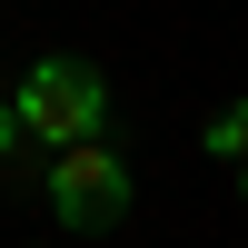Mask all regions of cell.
<instances>
[{
    "label": "cell",
    "instance_id": "6da1fadb",
    "mask_svg": "<svg viewBox=\"0 0 248 248\" xmlns=\"http://www.w3.org/2000/svg\"><path fill=\"white\" fill-rule=\"evenodd\" d=\"M10 109H20V129H30V149H79V139L109 129V70L79 60V50H40L30 70H20Z\"/></svg>",
    "mask_w": 248,
    "mask_h": 248
},
{
    "label": "cell",
    "instance_id": "7a4b0ae2",
    "mask_svg": "<svg viewBox=\"0 0 248 248\" xmlns=\"http://www.w3.org/2000/svg\"><path fill=\"white\" fill-rule=\"evenodd\" d=\"M40 199H50V218H60L70 238H109L119 218L139 209V169L109 149V139H79V149H50Z\"/></svg>",
    "mask_w": 248,
    "mask_h": 248
},
{
    "label": "cell",
    "instance_id": "3957f363",
    "mask_svg": "<svg viewBox=\"0 0 248 248\" xmlns=\"http://www.w3.org/2000/svg\"><path fill=\"white\" fill-rule=\"evenodd\" d=\"M199 149H209L218 169H238V159H248V99H229V109H209V129H199Z\"/></svg>",
    "mask_w": 248,
    "mask_h": 248
},
{
    "label": "cell",
    "instance_id": "277c9868",
    "mask_svg": "<svg viewBox=\"0 0 248 248\" xmlns=\"http://www.w3.org/2000/svg\"><path fill=\"white\" fill-rule=\"evenodd\" d=\"M10 159H30V129H20V109L0 99V169H10Z\"/></svg>",
    "mask_w": 248,
    "mask_h": 248
},
{
    "label": "cell",
    "instance_id": "5b68a950",
    "mask_svg": "<svg viewBox=\"0 0 248 248\" xmlns=\"http://www.w3.org/2000/svg\"><path fill=\"white\" fill-rule=\"evenodd\" d=\"M238 199H248V159H238Z\"/></svg>",
    "mask_w": 248,
    "mask_h": 248
}]
</instances>
